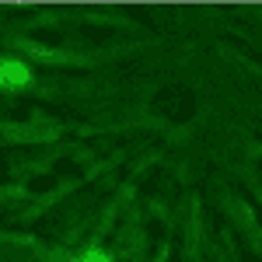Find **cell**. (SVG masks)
Listing matches in <instances>:
<instances>
[{"mask_svg": "<svg viewBox=\"0 0 262 262\" xmlns=\"http://www.w3.org/2000/svg\"><path fill=\"white\" fill-rule=\"evenodd\" d=\"M28 84H32V67L25 60H14V56L0 60V91H21Z\"/></svg>", "mask_w": 262, "mask_h": 262, "instance_id": "6da1fadb", "label": "cell"}, {"mask_svg": "<svg viewBox=\"0 0 262 262\" xmlns=\"http://www.w3.org/2000/svg\"><path fill=\"white\" fill-rule=\"evenodd\" d=\"M74 262H112V255L105 248H84L81 255H74Z\"/></svg>", "mask_w": 262, "mask_h": 262, "instance_id": "7a4b0ae2", "label": "cell"}]
</instances>
